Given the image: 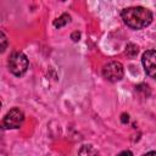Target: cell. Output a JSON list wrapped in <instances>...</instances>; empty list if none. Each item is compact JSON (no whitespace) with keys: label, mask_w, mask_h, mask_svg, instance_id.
<instances>
[{"label":"cell","mask_w":156,"mask_h":156,"mask_svg":"<svg viewBox=\"0 0 156 156\" xmlns=\"http://www.w3.org/2000/svg\"><path fill=\"white\" fill-rule=\"evenodd\" d=\"M69 21H71L69 15H68V13H62L57 20H55V21H54V26H55L56 28H61V27L66 26Z\"/></svg>","instance_id":"obj_7"},{"label":"cell","mask_w":156,"mask_h":156,"mask_svg":"<svg viewBox=\"0 0 156 156\" xmlns=\"http://www.w3.org/2000/svg\"><path fill=\"white\" fill-rule=\"evenodd\" d=\"M24 121V113L18 107L11 108L2 119V127L5 129H17L22 126Z\"/></svg>","instance_id":"obj_4"},{"label":"cell","mask_w":156,"mask_h":156,"mask_svg":"<svg viewBox=\"0 0 156 156\" xmlns=\"http://www.w3.org/2000/svg\"><path fill=\"white\" fill-rule=\"evenodd\" d=\"M143 156H156V151H149V152L144 154Z\"/></svg>","instance_id":"obj_10"},{"label":"cell","mask_w":156,"mask_h":156,"mask_svg":"<svg viewBox=\"0 0 156 156\" xmlns=\"http://www.w3.org/2000/svg\"><path fill=\"white\" fill-rule=\"evenodd\" d=\"M0 37H1V39H0V40H1V51L4 52L5 49H6V45H7V39H6V35H5L4 32H1Z\"/></svg>","instance_id":"obj_8"},{"label":"cell","mask_w":156,"mask_h":156,"mask_svg":"<svg viewBox=\"0 0 156 156\" xmlns=\"http://www.w3.org/2000/svg\"><path fill=\"white\" fill-rule=\"evenodd\" d=\"M78 156H101L100 152L90 144H87V145H83L79 151H78Z\"/></svg>","instance_id":"obj_6"},{"label":"cell","mask_w":156,"mask_h":156,"mask_svg":"<svg viewBox=\"0 0 156 156\" xmlns=\"http://www.w3.org/2000/svg\"><path fill=\"white\" fill-rule=\"evenodd\" d=\"M124 74V68L123 65L118 61H110L102 67V76L108 82H118L123 78Z\"/></svg>","instance_id":"obj_3"},{"label":"cell","mask_w":156,"mask_h":156,"mask_svg":"<svg viewBox=\"0 0 156 156\" xmlns=\"http://www.w3.org/2000/svg\"><path fill=\"white\" fill-rule=\"evenodd\" d=\"M7 65H9L10 72L13 76L21 77V76H23L27 72L28 66H29V62H28L27 56L22 51H15V52H12L10 55L9 61H7Z\"/></svg>","instance_id":"obj_2"},{"label":"cell","mask_w":156,"mask_h":156,"mask_svg":"<svg viewBox=\"0 0 156 156\" xmlns=\"http://www.w3.org/2000/svg\"><path fill=\"white\" fill-rule=\"evenodd\" d=\"M123 22L132 29L146 28L152 22V12L144 6H129L121 11Z\"/></svg>","instance_id":"obj_1"},{"label":"cell","mask_w":156,"mask_h":156,"mask_svg":"<svg viewBox=\"0 0 156 156\" xmlns=\"http://www.w3.org/2000/svg\"><path fill=\"white\" fill-rule=\"evenodd\" d=\"M141 62L146 74L152 79H156V50L154 49L146 50L143 54Z\"/></svg>","instance_id":"obj_5"},{"label":"cell","mask_w":156,"mask_h":156,"mask_svg":"<svg viewBox=\"0 0 156 156\" xmlns=\"http://www.w3.org/2000/svg\"><path fill=\"white\" fill-rule=\"evenodd\" d=\"M117 156H133V154L129 150H124V151H121Z\"/></svg>","instance_id":"obj_9"}]
</instances>
